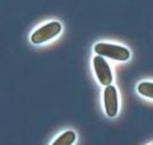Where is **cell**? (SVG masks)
I'll return each mask as SVG.
<instances>
[{"instance_id":"obj_1","label":"cell","mask_w":153,"mask_h":145,"mask_svg":"<svg viewBox=\"0 0 153 145\" xmlns=\"http://www.w3.org/2000/svg\"><path fill=\"white\" fill-rule=\"evenodd\" d=\"M93 51L96 55L108 57V59L116 60V61H128L130 59V51L126 47L115 45V43H107V42H98L93 46Z\"/></svg>"},{"instance_id":"obj_4","label":"cell","mask_w":153,"mask_h":145,"mask_svg":"<svg viewBox=\"0 0 153 145\" xmlns=\"http://www.w3.org/2000/svg\"><path fill=\"white\" fill-rule=\"evenodd\" d=\"M103 106L105 112L108 117H115L119 112V97L116 88L110 84L105 87L103 90Z\"/></svg>"},{"instance_id":"obj_7","label":"cell","mask_w":153,"mask_h":145,"mask_svg":"<svg viewBox=\"0 0 153 145\" xmlns=\"http://www.w3.org/2000/svg\"><path fill=\"white\" fill-rule=\"evenodd\" d=\"M151 145H153V144H151Z\"/></svg>"},{"instance_id":"obj_5","label":"cell","mask_w":153,"mask_h":145,"mask_svg":"<svg viewBox=\"0 0 153 145\" xmlns=\"http://www.w3.org/2000/svg\"><path fill=\"white\" fill-rule=\"evenodd\" d=\"M76 140V134L71 130H68L60 135L51 145H73Z\"/></svg>"},{"instance_id":"obj_6","label":"cell","mask_w":153,"mask_h":145,"mask_svg":"<svg viewBox=\"0 0 153 145\" xmlns=\"http://www.w3.org/2000/svg\"><path fill=\"white\" fill-rule=\"evenodd\" d=\"M137 90L140 95L153 99V83L152 81H142V83L138 84Z\"/></svg>"},{"instance_id":"obj_2","label":"cell","mask_w":153,"mask_h":145,"mask_svg":"<svg viewBox=\"0 0 153 145\" xmlns=\"http://www.w3.org/2000/svg\"><path fill=\"white\" fill-rule=\"evenodd\" d=\"M60 32H61V23L60 22H57V21L47 22L32 33L31 42L33 45H41V43L49 42L59 36Z\"/></svg>"},{"instance_id":"obj_3","label":"cell","mask_w":153,"mask_h":145,"mask_svg":"<svg viewBox=\"0 0 153 145\" xmlns=\"http://www.w3.org/2000/svg\"><path fill=\"white\" fill-rule=\"evenodd\" d=\"M92 65L100 84L103 87L112 84V70L103 56L94 55L92 59Z\"/></svg>"}]
</instances>
